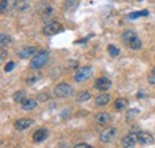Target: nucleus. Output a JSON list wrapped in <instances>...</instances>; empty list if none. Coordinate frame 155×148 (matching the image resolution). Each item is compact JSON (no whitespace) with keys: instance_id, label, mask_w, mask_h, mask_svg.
Returning <instances> with one entry per match:
<instances>
[{"instance_id":"obj_4","label":"nucleus","mask_w":155,"mask_h":148,"mask_svg":"<svg viewBox=\"0 0 155 148\" xmlns=\"http://www.w3.org/2000/svg\"><path fill=\"white\" fill-rule=\"evenodd\" d=\"M60 31H62V26H61V24L58 23V22H51V23L47 24V25L44 26V29H43V32H44V35H47V36L56 35Z\"/></svg>"},{"instance_id":"obj_7","label":"nucleus","mask_w":155,"mask_h":148,"mask_svg":"<svg viewBox=\"0 0 155 148\" xmlns=\"http://www.w3.org/2000/svg\"><path fill=\"white\" fill-rule=\"evenodd\" d=\"M115 135H116V128L114 127L107 128V129L103 130V133L100 134V141L104 143H107L115 137Z\"/></svg>"},{"instance_id":"obj_29","label":"nucleus","mask_w":155,"mask_h":148,"mask_svg":"<svg viewBox=\"0 0 155 148\" xmlns=\"http://www.w3.org/2000/svg\"><path fill=\"white\" fill-rule=\"evenodd\" d=\"M38 78H39V76H35V75H34V76L29 78V79L26 80V82H28L29 85H32V84H35V82H36V81L38 80Z\"/></svg>"},{"instance_id":"obj_8","label":"nucleus","mask_w":155,"mask_h":148,"mask_svg":"<svg viewBox=\"0 0 155 148\" xmlns=\"http://www.w3.org/2000/svg\"><path fill=\"white\" fill-rule=\"evenodd\" d=\"M122 142H123V146H125V147H134V146L136 145V142H138L137 133L133 131V133L128 134L127 136H124V137H123Z\"/></svg>"},{"instance_id":"obj_30","label":"nucleus","mask_w":155,"mask_h":148,"mask_svg":"<svg viewBox=\"0 0 155 148\" xmlns=\"http://www.w3.org/2000/svg\"><path fill=\"white\" fill-rule=\"evenodd\" d=\"M148 81L150 82V84H155V74L152 72V74L148 76Z\"/></svg>"},{"instance_id":"obj_3","label":"nucleus","mask_w":155,"mask_h":148,"mask_svg":"<svg viewBox=\"0 0 155 148\" xmlns=\"http://www.w3.org/2000/svg\"><path fill=\"white\" fill-rule=\"evenodd\" d=\"M91 75H92V67L86 66V67H82V68H80V69L78 71L77 73H75L74 79H75L77 82H84V81H86L87 79H90Z\"/></svg>"},{"instance_id":"obj_15","label":"nucleus","mask_w":155,"mask_h":148,"mask_svg":"<svg viewBox=\"0 0 155 148\" xmlns=\"http://www.w3.org/2000/svg\"><path fill=\"white\" fill-rule=\"evenodd\" d=\"M37 106V102L35 100V99H24L23 102H21V108H23V110H26V111H30V110H34L35 108Z\"/></svg>"},{"instance_id":"obj_16","label":"nucleus","mask_w":155,"mask_h":148,"mask_svg":"<svg viewBox=\"0 0 155 148\" xmlns=\"http://www.w3.org/2000/svg\"><path fill=\"white\" fill-rule=\"evenodd\" d=\"M96 121H97L98 124L104 126V124H106V123H109L111 121V116L107 112H100L96 116Z\"/></svg>"},{"instance_id":"obj_1","label":"nucleus","mask_w":155,"mask_h":148,"mask_svg":"<svg viewBox=\"0 0 155 148\" xmlns=\"http://www.w3.org/2000/svg\"><path fill=\"white\" fill-rule=\"evenodd\" d=\"M48 60H49V54H48V52L42 50V52L37 53V54H35V56L32 57L31 63H30V67H31L32 69H39V68H42L44 65H47Z\"/></svg>"},{"instance_id":"obj_21","label":"nucleus","mask_w":155,"mask_h":148,"mask_svg":"<svg viewBox=\"0 0 155 148\" xmlns=\"http://www.w3.org/2000/svg\"><path fill=\"white\" fill-rule=\"evenodd\" d=\"M90 98H91V93L87 92V91H84V92H80L78 94L77 100L79 103H85V102H87Z\"/></svg>"},{"instance_id":"obj_11","label":"nucleus","mask_w":155,"mask_h":148,"mask_svg":"<svg viewBox=\"0 0 155 148\" xmlns=\"http://www.w3.org/2000/svg\"><path fill=\"white\" fill-rule=\"evenodd\" d=\"M47 137H48V129H45V128H39L38 130L35 131V134L32 136V139H34L35 142H42Z\"/></svg>"},{"instance_id":"obj_9","label":"nucleus","mask_w":155,"mask_h":148,"mask_svg":"<svg viewBox=\"0 0 155 148\" xmlns=\"http://www.w3.org/2000/svg\"><path fill=\"white\" fill-rule=\"evenodd\" d=\"M137 139H138V142L142 143V145H148V143L154 142L153 135L147 133V131H138L137 133Z\"/></svg>"},{"instance_id":"obj_23","label":"nucleus","mask_w":155,"mask_h":148,"mask_svg":"<svg viewBox=\"0 0 155 148\" xmlns=\"http://www.w3.org/2000/svg\"><path fill=\"white\" fill-rule=\"evenodd\" d=\"M148 15H149L148 10H142V11H137V12L130 13V15H129V18L136 19V18H138V17H146V16H148Z\"/></svg>"},{"instance_id":"obj_10","label":"nucleus","mask_w":155,"mask_h":148,"mask_svg":"<svg viewBox=\"0 0 155 148\" xmlns=\"http://www.w3.org/2000/svg\"><path fill=\"white\" fill-rule=\"evenodd\" d=\"M36 53V48L35 47H25L23 49H20L18 52V57L21 60H25V59H29L30 56H32Z\"/></svg>"},{"instance_id":"obj_32","label":"nucleus","mask_w":155,"mask_h":148,"mask_svg":"<svg viewBox=\"0 0 155 148\" xmlns=\"http://www.w3.org/2000/svg\"><path fill=\"white\" fill-rule=\"evenodd\" d=\"M5 54H7L5 50H1V60H4V57H5Z\"/></svg>"},{"instance_id":"obj_31","label":"nucleus","mask_w":155,"mask_h":148,"mask_svg":"<svg viewBox=\"0 0 155 148\" xmlns=\"http://www.w3.org/2000/svg\"><path fill=\"white\" fill-rule=\"evenodd\" d=\"M75 148H91V146L86 145V143H78V145H75Z\"/></svg>"},{"instance_id":"obj_12","label":"nucleus","mask_w":155,"mask_h":148,"mask_svg":"<svg viewBox=\"0 0 155 148\" xmlns=\"http://www.w3.org/2000/svg\"><path fill=\"white\" fill-rule=\"evenodd\" d=\"M31 124H32V119H30V118H20L18 121H16L15 127H16V129L18 130H25L28 129Z\"/></svg>"},{"instance_id":"obj_24","label":"nucleus","mask_w":155,"mask_h":148,"mask_svg":"<svg viewBox=\"0 0 155 148\" xmlns=\"http://www.w3.org/2000/svg\"><path fill=\"white\" fill-rule=\"evenodd\" d=\"M25 97H26V94L24 91H18V92L15 93V96H13V100L16 102V103H21L24 99H25Z\"/></svg>"},{"instance_id":"obj_27","label":"nucleus","mask_w":155,"mask_h":148,"mask_svg":"<svg viewBox=\"0 0 155 148\" xmlns=\"http://www.w3.org/2000/svg\"><path fill=\"white\" fill-rule=\"evenodd\" d=\"M15 66H16V63L13 62V61H10V62H7L6 63V66H5V72H11L13 68H15Z\"/></svg>"},{"instance_id":"obj_33","label":"nucleus","mask_w":155,"mask_h":148,"mask_svg":"<svg viewBox=\"0 0 155 148\" xmlns=\"http://www.w3.org/2000/svg\"><path fill=\"white\" fill-rule=\"evenodd\" d=\"M152 72H153V73L155 74V67H154V68H153V71H152Z\"/></svg>"},{"instance_id":"obj_2","label":"nucleus","mask_w":155,"mask_h":148,"mask_svg":"<svg viewBox=\"0 0 155 148\" xmlns=\"http://www.w3.org/2000/svg\"><path fill=\"white\" fill-rule=\"evenodd\" d=\"M73 93V87L66 82L58 84L56 85V87L54 89V94L58 97V98H67Z\"/></svg>"},{"instance_id":"obj_6","label":"nucleus","mask_w":155,"mask_h":148,"mask_svg":"<svg viewBox=\"0 0 155 148\" xmlns=\"http://www.w3.org/2000/svg\"><path fill=\"white\" fill-rule=\"evenodd\" d=\"M38 12H39V15L44 19H48L53 16L54 8H53V6L49 5V4H42V5L38 6Z\"/></svg>"},{"instance_id":"obj_26","label":"nucleus","mask_w":155,"mask_h":148,"mask_svg":"<svg viewBox=\"0 0 155 148\" xmlns=\"http://www.w3.org/2000/svg\"><path fill=\"white\" fill-rule=\"evenodd\" d=\"M10 41H11V38H10V36H8L7 34H1V35H0V43H1L2 47L7 45V44L10 43Z\"/></svg>"},{"instance_id":"obj_14","label":"nucleus","mask_w":155,"mask_h":148,"mask_svg":"<svg viewBox=\"0 0 155 148\" xmlns=\"http://www.w3.org/2000/svg\"><path fill=\"white\" fill-rule=\"evenodd\" d=\"M94 102H96V105H98V106L107 105V104H109V102H110V96H109V94H106V93H101V94H99V96L96 97Z\"/></svg>"},{"instance_id":"obj_25","label":"nucleus","mask_w":155,"mask_h":148,"mask_svg":"<svg viewBox=\"0 0 155 148\" xmlns=\"http://www.w3.org/2000/svg\"><path fill=\"white\" fill-rule=\"evenodd\" d=\"M107 52H109V54L111 56H114V57H116V56L119 55V49L115 47L114 44H110L109 47H107Z\"/></svg>"},{"instance_id":"obj_28","label":"nucleus","mask_w":155,"mask_h":148,"mask_svg":"<svg viewBox=\"0 0 155 148\" xmlns=\"http://www.w3.org/2000/svg\"><path fill=\"white\" fill-rule=\"evenodd\" d=\"M140 113V110L138 109H133V110H129V112L127 113V117L129 118H131V117H134V116H136V115H138Z\"/></svg>"},{"instance_id":"obj_20","label":"nucleus","mask_w":155,"mask_h":148,"mask_svg":"<svg viewBox=\"0 0 155 148\" xmlns=\"http://www.w3.org/2000/svg\"><path fill=\"white\" fill-rule=\"evenodd\" d=\"M128 105V100L125 98H119L115 102V109L117 110H123L124 108H127Z\"/></svg>"},{"instance_id":"obj_19","label":"nucleus","mask_w":155,"mask_h":148,"mask_svg":"<svg viewBox=\"0 0 155 148\" xmlns=\"http://www.w3.org/2000/svg\"><path fill=\"white\" fill-rule=\"evenodd\" d=\"M29 7V1L28 0H17L15 5L16 11H25Z\"/></svg>"},{"instance_id":"obj_34","label":"nucleus","mask_w":155,"mask_h":148,"mask_svg":"<svg viewBox=\"0 0 155 148\" xmlns=\"http://www.w3.org/2000/svg\"><path fill=\"white\" fill-rule=\"evenodd\" d=\"M137 1H143V0H137Z\"/></svg>"},{"instance_id":"obj_13","label":"nucleus","mask_w":155,"mask_h":148,"mask_svg":"<svg viewBox=\"0 0 155 148\" xmlns=\"http://www.w3.org/2000/svg\"><path fill=\"white\" fill-rule=\"evenodd\" d=\"M17 0H1V5H0V10L2 13L8 12L11 8H15Z\"/></svg>"},{"instance_id":"obj_17","label":"nucleus","mask_w":155,"mask_h":148,"mask_svg":"<svg viewBox=\"0 0 155 148\" xmlns=\"http://www.w3.org/2000/svg\"><path fill=\"white\" fill-rule=\"evenodd\" d=\"M137 36L134 31H131V30H127V31H124L123 34H122V41L127 44V45H129V43Z\"/></svg>"},{"instance_id":"obj_18","label":"nucleus","mask_w":155,"mask_h":148,"mask_svg":"<svg viewBox=\"0 0 155 148\" xmlns=\"http://www.w3.org/2000/svg\"><path fill=\"white\" fill-rule=\"evenodd\" d=\"M80 0H66L64 1V7L67 11H74L79 6Z\"/></svg>"},{"instance_id":"obj_22","label":"nucleus","mask_w":155,"mask_h":148,"mask_svg":"<svg viewBox=\"0 0 155 148\" xmlns=\"http://www.w3.org/2000/svg\"><path fill=\"white\" fill-rule=\"evenodd\" d=\"M128 47H130V48H131V49H134V50H137V49H140V48L142 47V41L136 36L135 38L129 43V45H128Z\"/></svg>"},{"instance_id":"obj_5","label":"nucleus","mask_w":155,"mask_h":148,"mask_svg":"<svg viewBox=\"0 0 155 148\" xmlns=\"http://www.w3.org/2000/svg\"><path fill=\"white\" fill-rule=\"evenodd\" d=\"M111 84H112V82H111L110 79H107V78H99V79L96 80L94 86H96L97 90L104 92V91H107V90L111 87Z\"/></svg>"}]
</instances>
